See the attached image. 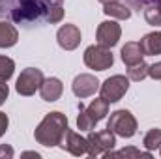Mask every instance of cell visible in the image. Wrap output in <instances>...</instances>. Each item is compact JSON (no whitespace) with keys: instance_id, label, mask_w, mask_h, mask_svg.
<instances>
[{"instance_id":"obj_14","label":"cell","mask_w":161,"mask_h":159,"mask_svg":"<svg viewBox=\"0 0 161 159\" xmlns=\"http://www.w3.org/2000/svg\"><path fill=\"white\" fill-rule=\"evenodd\" d=\"M142 56H144V52L141 49V43H137V41H129L122 47V60L125 66H133V64L141 62Z\"/></svg>"},{"instance_id":"obj_19","label":"cell","mask_w":161,"mask_h":159,"mask_svg":"<svg viewBox=\"0 0 161 159\" xmlns=\"http://www.w3.org/2000/svg\"><path fill=\"white\" fill-rule=\"evenodd\" d=\"M103 157H146L150 159L152 154L150 152H142V150H137V148H124L120 152H107Z\"/></svg>"},{"instance_id":"obj_20","label":"cell","mask_w":161,"mask_h":159,"mask_svg":"<svg viewBox=\"0 0 161 159\" xmlns=\"http://www.w3.org/2000/svg\"><path fill=\"white\" fill-rule=\"evenodd\" d=\"M142 144H144V148H146L148 152H150V150H156V148H161V129H158V127L150 129V131L144 135Z\"/></svg>"},{"instance_id":"obj_12","label":"cell","mask_w":161,"mask_h":159,"mask_svg":"<svg viewBox=\"0 0 161 159\" xmlns=\"http://www.w3.org/2000/svg\"><path fill=\"white\" fill-rule=\"evenodd\" d=\"M62 92H64L62 80L56 79V77L45 79L43 82H41V86H40V94H41V99H43V101H51V103H53V101L60 99Z\"/></svg>"},{"instance_id":"obj_4","label":"cell","mask_w":161,"mask_h":159,"mask_svg":"<svg viewBox=\"0 0 161 159\" xmlns=\"http://www.w3.org/2000/svg\"><path fill=\"white\" fill-rule=\"evenodd\" d=\"M84 64L90 69L96 71H105L114 64V56L111 52V49L101 47V45H90L84 51Z\"/></svg>"},{"instance_id":"obj_25","label":"cell","mask_w":161,"mask_h":159,"mask_svg":"<svg viewBox=\"0 0 161 159\" xmlns=\"http://www.w3.org/2000/svg\"><path fill=\"white\" fill-rule=\"evenodd\" d=\"M148 77H152L156 80L161 79V62H156V64L148 66Z\"/></svg>"},{"instance_id":"obj_22","label":"cell","mask_w":161,"mask_h":159,"mask_svg":"<svg viewBox=\"0 0 161 159\" xmlns=\"http://www.w3.org/2000/svg\"><path fill=\"white\" fill-rule=\"evenodd\" d=\"M64 17V8L62 2H49V9H47V23H60Z\"/></svg>"},{"instance_id":"obj_11","label":"cell","mask_w":161,"mask_h":159,"mask_svg":"<svg viewBox=\"0 0 161 159\" xmlns=\"http://www.w3.org/2000/svg\"><path fill=\"white\" fill-rule=\"evenodd\" d=\"M56 40H58V45L62 49L73 51L80 43V30L75 25H64V26H60V30L56 34Z\"/></svg>"},{"instance_id":"obj_31","label":"cell","mask_w":161,"mask_h":159,"mask_svg":"<svg viewBox=\"0 0 161 159\" xmlns=\"http://www.w3.org/2000/svg\"><path fill=\"white\" fill-rule=\"evenodd\" d=\"M47 2H62V0H47Z\"/></svg>"},{"instance_id":"obj_30","label":"cell","mask_w":161,"mask_h":159,"mask_svg":"<svg viewBox=\"0 0 161 159\" xmlns=\"http://www.w3.org/2000/svg\"><path fill=\"white\" fill-rule=\"evenodd\" d=\"M101 4H109V2H114V0H99Z\"/></svg>"},{"instance_id":"obj_32","label":"cell","mask_w":161,"mask_h":159,"mask_svg":"<svg viewBox=\"0 0 161 159\" xmlns=\"http://www.w3.org/2000/svg\"><path fill=\"white\" fill-rule=\"evenodd\" d=\"M159 8H161V2H159Z\"/></svg>"},{"instance_id":"obj_8","label":"cell","mask_w":161,"mask_h":159,"mask_svg":"<svg viewBox=\"0 0 161 159\" xmlns=\"http://www.w3.org/2000/svg\"><path fill=\"white\" fill-rule=\"evenodd\" d=\"M120 36H122V28L116 21H103V23L97 26L96 41H97V45L111 49V47H114V45L118 43Z\"/></svg>"},{"instance_id":"obj_5","label":"cell","mask_w":161,"mask_h":159,"mask_svg":"<svg viewBox=\"0 0 161 159\" xmlns=\"http://www.w3.org/2000/svg\"><path fill=\"white\" fill-rule=\"evenodd\" d=\"M88 156L90 157H97V156H105L107 152H111L116 144L114 133L111 129H103V131H96L88 135Z\"/></svg>"},{"instance_id":"obj_28","label":"cell","mask_w":161,"mask_h":159,"mask_svg":"<svg viewBox=\"0 0 161 159\" xmlns=\"http://www.w3.org/2000/svg\"><path fill=\"white\" fill-rule=\"evenodd\" d=\"M129 2H131L133 6H137V8H139V6H150V4H159L161 0H129Z\"/></svg>"},{"instance_id":"obj_13","label":"cell","mask_w":161,"mask_h":159,"mask_svg":"<svg viewBox=\"0 0 161 159\" xmlns=\"http://www.w3.org/2000/svg\"><path fill=\"white\" fill-rule=\"evenodd\" d=\"M139 43H141V49H142L144 56L161 54V32H150V34H146Z\"/></svg>"},{"instance_id":"obj_27","label":"cell","mask_w":161,"mask_h":159,"mask_svg":"<svg viewBox=\"0 0 161 159\" xmlns=\"http://www.w3.org/2000/svg\"><path fill=\"white\" fill-rule=\"evenodd\" d=\"M8 123H9V120H8V116L4 114V112H0V137L6 133V129H8Z\"/></svg>"},{"instance_id":"obj_10","label":"cell","mask_w":161,"mask_h":159,"mask_svg":"<svg viewBox=\"0 0 161 159\" xmlns=\"http://www.w3.org/2000/svg\"><path fill=\"white\" fill-rule=\"evenodd\" d=\"M71 88H73V94L77 97L84 99V97H90L92 94H96V90L99 88V80L90 73H82L79 77H75Z\"/></svg>"},{"instance_id":"obj_29","label":"cell","mask_w":161,"mask_h":159,"mask_svg":"<svg viewBox=\"0 0 161 159\" xmlns=\"http://www.w3.org/2000/svg\"><path fill=\"white\" fill-rule=\"evenodd\" d=\"M0 157H13V150L9 146H0Z\"/></svg>"},{"instance_id":"obj_1","label":"cell","mask_w":161,"mask_h":159,"mask_svg":"<svg viewBox=\"0 0 161 159\" xmlns=\"http://www.w3.org/2000/svg\"><path fill=\"white\" fill-rule=\"evenodd\" d=\"M47 0H0V17L15 25H32L47 19Z\"/></svg>"},{"instance_id":"obj_24","label":"cell","mask_w":161,"mask_h":159,"mask_svg":"<svg viewBox=\"0 0 161 159\" xmlns=\"http://www.w3.org/2000/svg\"><path fill=\"white\" fill-rule=\"evenodd\" d=\"M13 69H15V62L8 56H0V79L8 80L13 75Z\"/></svg>"},{"instance_id":"obj_2","label":"cell","mask_w":161,"mask_h":159,"mask_svg":"<svg viewBox=\"0 0 161 159\" xmlns=\"http://www.w3.org/2000/svg\"><path fill=\"white\" fill-rule=\"evenodd\" d=\"M68 129V118L62 112H49L45 118L41 120V123L36 127L34 137L36 140L43 146H58L64 131Z\"/></svg>"},{"instance_id":"obj_9","label":"cell","mask_w":161,"mask_h":159,"mask_svg":"<svg viewBox=\"0 0 161 159\" xmlns=\"http://www.w3.org/2000/svg\"><path fill=\"white\" fill-rule=\"evenodd\" d=\"M60 146L64 150H68L69 154H73V156H84L88 152V140L82 139L79 133L71 131L69 127L64 131V137L60 140Z\"/></svg>"},{"instance_id":"obj_17","label":"cell","mask_w":161,"mask_h":159,"mask_svg":"<svg viewBox=\"0 0 161 159\" xmlns=\"http://www.w3.org/2000/svg\"><path fill=\"white\" fill-rule=\"evenodd\" d=\"M103 11H105V15H109V17H113V19H120V21H125V19L131 17L129 8H127L125 4H120L118 0L109 2V4H103Z\"/></svg>"},{"instance_id":"obj_23","label":"cell","mask_w":161,"mask_h":159,"mask_svg":"<svg viewBox=\"0 0 161 159\" xmlns=\"http://www.w3.org/2000/svg\"><path fill=\"white\" fill-rule=\"evenodd\" d=\"M77 125H79L80 131H90V129H94V125H96V122L90 118V114L86 112V107L79 103V118H77Z\"/></svg>"},{"instance_id":"obj_7","label":"cell","mask_w":161,"mask_h":159,"mask_svg":"<svg viewBox=\"0 0 161 159\" xmlns=\"http://www.w3.org/2000/svg\"><path fill=\"white\" fill-rule=\"evenodd\" d=\"M43 80L45 79H43L41 69H38V68H26V69L21 71L15 88H17V92L21 96H32V94H36V90H40Z\"/></svg>"},{"instance_id":"obj_21","label":"cell","mask_w":161,"mask_h":159,"mask_svg":"<svg viewBox=\"0 0 161 159\" xmlns=\"http://www.w3.org/2000/svg\"><path fill=\"white\" fill-rule=\"evenodd\" d=\"M144 19L152 26H161V8L159 4H150L144 9Z\"/></svg>"},{"instance_id":"obj_18","label":"cell","mask_w":161,"mask_h":159,"mask_svg":"<svg viewBox=\"0 0 161 159\" xmlns=\"http://www.w3.org/2000/svg\"><path fill=\"white\" fill-rule=\"evenodd\" d=\"M144 77H148V64H144V60H141L133 66H127V79L139 82Z\"/></svg>"},{"instance_id":"obj_3","label":"cell","mask_w":161,"mask_h":159,"mask_svg":"<svg viewBox=\"0 0 161 159\" xmlns=\"http://www.w3.org/2000/svg\"><path fill=\"white\" fill-rule=\"evenodd\" d=\"M107 129H111L118 137L129 139V137H133L137 133V120H135V116L129 111L120 109V111H114L111 114L109 123H107Z\"/></svg>"},{"instance_id":"obj_16","label":"cell","mask_w":161,"mask_h":159,"mask_svg":"<svg viewBox=\"0 0 161 159\" xmlns=\"http://www.w3.org/2000/svg\"><path fill=\"white\" fill-rule=\"evenodd\" d=\"M86 112L90 114V118L97 123V122H101V120L109 114V103H107L103 97H97V99H94V101L86 107Z\"/></svg>"},{"instance_id":"obj_15","label":"cell","mask_w":161,"mask_h":159,"mask_svg":"<svg viewBox=\"0 0 161 159\" xmlns=\"http://www.w3.org/2000/svg\"><path fill=\"white\" fill-rule=\"evenodd\" d=\"M19 40V32L13 25L8 21H0V49L4 47H13Z\"/></svg>"},{"instance_id":"obj_6","label":"cell","mask_w":161,"mask_h":159,"mask_svg":"<svg viewBox=\"0 0 161 159\" xmlns=\"http://www.w3.org/2000/svg\"><path fill=\"white\" fill-rule=\"evenodd\" d=\"M129 88V79L124 77V75H113L105 80L99 88V94L101 97L107 101V103H116L124 97V94L127 92Z\"/></svg>"},{"instance_id":"obj_26","label":"cell","mask_w":161,"mask_h":159,"mask_svg":"<svg viewBox=\"0 0 161 159\" xmlns=\"http://www.w3.org/2000/svg\"><path fill=\"white\" fill-rule=\"evenodd\" d=\"M8 94H9V88H8V84H6V80L0 79V105L8 99Z\"/></svg>"}]
</instances>
